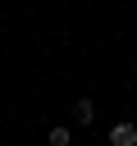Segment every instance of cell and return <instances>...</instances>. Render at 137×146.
<instances>
[{"label": "cell", "instance_id": "7a4b0ae2", "mask_svg": "<svg viewBox=\"0 0 137 146\" xmlns=\"http://www.w3.org/2000/svg\"><path fill=\"white\" fill-rule=\"evenodd\" d=\"M110 146H137V128L132 123H114L110 128Z\"/></svg>", "mask_w": 137, "mask_h": 146}, {"label": "cell", "instance_id": "3957f363", "mask_svg": "<svg viewBox=\"0 0 137 146\" xmlns=\"http://www.w3.org/2000/svg\"><path fill=\"white\" fill-rule=\"evenodd\" d=\"M68 141H73V132H68L64 123H55V128H50V146H68Z\"/></svg>", "mask_w": 137, "mask_h": 146}, {"label": "cell", "instance_id": "6da1fadb", "mask_svg": "<svg viewBox=\"0 0 137 146\" xmlns=\"http://www.w3.org/2000/svg\"><path fill=\"white\" fill-rule=\"evenodd\" d=\"M73 123H78V128H91V123H96V105H91V96L73 100Z\"/></svg>", "mask_w": 137, "mask_h": 146}]
</instances>
